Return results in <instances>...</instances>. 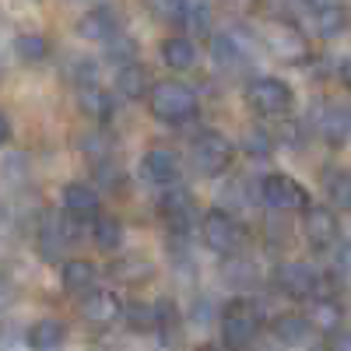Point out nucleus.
<instances>
[{
    "label": "nucleus",
    "instance_id": "1",
    "mask_svg": "<svg viewBox=\"0 0 351 351\" xmlns=\"http://www.w3.org/2000/svg\"><path fill=\"white\" fill-rule=\"evenodd\" d=\"M260 324H263V313L253 299H246V295L228 299L225 309H221V344H225V351H250Z\"/></svg>",
    "mask_w": 351,
    "mask_h": 351
},
{
    "label": "nucleus",
    "instance_id": "2",
    "mask_svg": "<svg viewBox=\"0 0 351 351\" xmlns=\"http://www.w3.org/2000/svg\"><path fill=\"white\" fill-rule=\"evenodd\" d=\"M152 116L162 123H186L197 116V95L183 81H158L148 95Z\"/></svg>",
    "mask_w": 351,
    "mask_h": 351
},
{
    "label": "nucleus",
    "instance_id": "3",
    "mask_svg": "<svg viewBox=\"0 0 351 351\" xmlns=\"http://www.w3.org/2000/svg\"><path fill=\"white\" fill-rule=\"evenodd\" d=\"M232 158H236V148H232V141L218 130H200L193 141H190V162L200 176H221Z\"/></svg>",
    "mask_w": 351,
    "mask_h": 351
},
{
    "label": "nucleus",
    "instance_id": "4",
    "mask_svg": "<svg viewBox=\"0 0 351 351\" xmlns=\"http://www.w3.org/2000/svg\"><path fill=\"white\" fill-rule=\"evenodd\" d=\"M260 197H263V204H267L271 211H281V215H285V211H309V193H306V186H299L288 172L263 176Z\"/></svg>",
    "mask_w": 351,
    "mask_h": 351
},
{
    "label": "nucleus",
    "instance_id": "5",
    "mask_svg": "<svg viewBox=\"0 0 351 351\" xmlns=\"http://www.w3.org/2000/svg\"><path fill=\"white\" fill-rule=\"evenodd\" d=\"M295 102L291 88L278 77H256L246 84V106L256 112V116H285Z\"/></svg>",
    "mask_w": 351,
    "mask_h": 351
},
{
    "label": "nucleus",
    "instance_id": "6",
    "mask_svg": "<svg viewBox=\"0 0 351 351\" xmlns=\"http://www.w3.org/2000/svg\"><path fill=\"white\" fill-rule=\"evenodd\" d=\"M200 236L215 253H225V256L239 253V246H243V228L225 208H215V211H208L200 218Z\"/></svg>",
    "mask_w": 351,
    "mask_h": 351
},
{
    "label": "nucleus",
    "instance_id": "7",
    "mask_svg": "<svg viewBox=\"0 0 351 351\" xmlns=\"http://www.w3.org/2000/svg\"><path fill=\"white\" fill-rule=\"evenodd\" d=\"M158 211H162L165 225L183 236V232L193 225V218H197V197H193L186 186L172 183V186H165L162 197H158Z\"/></svg>",
    "mask_w": 351,
    "mask_h": 351
},
{
    "label": "nucleus",
    "instance_id": "8",
    "mask_svg": "<svg viewBox=\"0 0 351 351\" xmlns=\"http://www.w3.org/2000/svg\"><path fill=\"white\" fill-rule=\"evenodd\" d=\"M274 285L281 295L295 299V302H306V299H316L319 295V274L306 263H281L274 271Z\"/></svg>",
    "mask_w": 351,
    "mask_h": 351
},
{
    "label": "nucleus",
    "instance_id": "9",
    "mask_svg": "<svg viewBox=\"0 0 351 351\" xmlns=\"http://www.w3.org/2000/svg\"><path fill=\"white\" fill-rule=\"evenodd\" d=\"M263 43H267V49L278 56V60H285V64L306 60V36L299 32L295 25H288V21L263 25Z\"/></svg>",
    "mask_w": 351,
    "mask_h": 351
},
{
    "label": "nucleus",
    "instance_id": "10",
    "mask_svg": "<svg viewBox=\"0 0 351 351\" xmlns=\"http://www.w3.org/2000/svg\"><path fill=\"white\" fill-rule=\"evenodd\" d=\"M123 302H120V295L116 291H109V288H95V291H88V295L81 299V316L88 319V324H95V327H109V324H116V319L123 316Z\"/></svg>",
    "mask_w": 351,
    "mask_h": 351
},
{
    "label": "nucleus",
    "instance_id": "11",
    "mask_svg": "<svg viewBox=\"0 0 351 351\" xmlns=\"http://www.w3.org/2000/svg\"><path fill=\"white\" fill-rule=\"evenodd\" d=\"M116 32H120V18L109 4H99L92 11H84L77 21V36L81 39H95V43H109Z\"/></svg>",
    "mask_w": 351,
    "mask_h": 351
},
{
    "label": "nucleus",
    "instance_id": "12",
    "mask_svg": "<svg viewBox=\"0 0 351 351\" xmlns=\"http://www.w3.org/2000/svg\"><path fill=\"white\" fill-rule=\"evenodd\" d=\"M302 232L316 250H324L337 239V215L330 208H309L302 218Z\"/></svg>",
    "mask_w": 351,
    "mask_h": 351
},
{
    "label": "nucleus",
    "instance_id": "13",
    "mask_svg": "<svg viewBox=\"0 0 351 351\" xmlns=\"http://www.w3.org/2000/svg\"><path fill=\"white\" fill-rule=\"evenodd\" d=\"M144 176H148L152 183L158 186H172L176 180H180V158H176V152L169 148H152V152H144Z\"/></svg>",
    "mask_w": 351,
    "mask_h": 351
},
{
    "label": "nucleus",
    "instance_id": "14",
    "mask_svg": "<svg viewBox=\"0 0 351 351\" xmlns=\"http://www.w3.org/2000/svg\"><path fill=\"white\" fill-rule=\"evenodd\" d=\"M64 211L77 215L81 221H95L99 211H102V200L92 186H84V183H67L64 186Z\"/></svg>",
    "mask_w": 351,
    "mask_h": 351
},
{
    "label": "nucleus",
    "instance_id": "15",
    "mask_svg": "<svg viewBox=\"0 0 351 351\" xmlns=\"http://www.w3.org/2000/svg\"><path fill=\"white\" fill-rule=\"evenodd\" d=\"M95 278H99V271H95L92 260H67L64 271H60L64 291H71V295H77V299H84L88 291H95Z\"/></svg>",
    "mask_w": 351,
    "mask_h": 351
},
{
    "label": "nucleus",
    "instance_id": "16",
    "mask_svg": "<svg viewBox=\"0 0 351 351\" xmlns=\"http://www.w3.org/2000/svg\"><path fill=\"white\" fill-rule=\"evenodd\" d=\"M271 330H274V337H278L281 344L299 348V344H306V337H309L316 327H313V319L302 316V313H281V316H274Z\"/></svg>",
    "mask_w": 351,
    "mask_h": 351
},
{
    "label": "nucleus",
    "instance_id": "17",
    "mask_svg": "<svg viewBox=\"0 0 351 351\" xmlns=\"http://www.w3.org/2000/svg\"><path fill=\"white\" fill-rule=\"evenodd\" d=\"M77 106H81L84 116H92L95 123H109V120H112V112H116L112 95L106 92V88H99V84L81 88V92H77Z\"/></svg>",
    "mask_w": 351,
    "mask_h": 351
},
{
    "label": "nucleus",
    "instance_id": "18",
    "mask_svg": "<svg viewBox=\"0 0 351 351\" xmlns=\"http://www.w3.org/2000/svg\"><path fill=\"white\" fill-rule=\"evenodd\" d=\"M306 316L313 319V327H316V330H324V334H341L344 309L337 306V299H334V295H319V299H313Z\"/></svg>",
    "mask_w": 351,
    "mask_h": 351
},
{
    "label": "nucleus",
    "instance_id": "19",
    "mask_svg": "<svg viewBox=\"0 0 351 351\" xmlns=\"http://www.w3.org/2000/svg\"><path fill=\"white\" fill-rule=\"evenodd\" d=\"M67 337V327L60 319H36L32 327H28V348L32 351H56Z\"/></svg>",
    "mask_w": 351,
    "mask_h": 351
},
{
    "label": "nucleus",
    "instance_id": "20",
    "mask_svg": "<svg viewBox=\"0 0 351 351\" xmlns=\"http://www.w3.org/2000/svg\"><path fill=\"white\" fill-rule=\"evenodd\" d=\"M152 81H148V71H144L141 64H127L120 67V74H116V92H120L123 99H144L152 95Z\"/></svg>",
    "mask_w": 351,
    "mask_h": 351
},
{
    "label": "nucleus",
    "instance_id": "21",
    "mask_svg": "<svg viewBox=\"0 0 351 351\" xmlns=\"http://www.w3.org/2000/svg\"><path fill=\"white\" fill-rule=\"evenodd\" d=\"M162 60H165V67H172V71H190V67L197 64V46H193V39H186V36L165 39V43H162Z\"/></svg>",
    "mask_w": 351,
    "mask_h": 351
},
{
    "label": "nucleus",
    "instance_id": "22",
    "mask_svg": "<svg viewBox=\"0 0 351 351\" xmlns=\"http://www.w3.org/2000/svg\"><path fill=\"white\" fill-rule=\"evenodd\" d=\"M313 28H316V36H324V39L341 36L344 28H348V8L344 4H324V8H316Z\"/></svg>",
    "mask_w": 351,
    "mask_h": 351
},
{
    "label": "nucleus",
    "instance_id": "23",
    "mask_svg": "<svg viewBox=\"0 0 351 351\" xmlns=\"http://www.w3.org/2000/svg\"><path fill=\"white\" fill-rule=\"evenodd\" d=\"M155 334L162 337L165 348H180L183 344V319H180V309H176L169 299L158 302V330Z\"/></svg>",
    "mask_w": 351,
    "mask_h": 351
},
{
    "label": "nucleus",
    "instance_id": "24",
    "mask_svg": "<svg viewBox=\"0 0 351 351\" xmlns=\"http://www.w3.org/2000/svg\"><path fill=\"white\" fill-rule=\"evenodd\" d=\"M123 319H127V327H130L134 334H155V330H158V306L134 299V302L123 309Z\"/></svg>",
    "mask_w": 351,
    "mask_h": 351
},
{
    "label": "nucleus",
    "instance_id": "25",
    "mask_svg": "<svg viewBox=\"0 0 351 351\" xmlns=\"http://www.w3.org/2000/svg\"><path fill=\"white\" fill-rule=\"evenodd\" d=\"M92 239H95V246L99 250H120L123 246V225H120V218H112V215H99L95 221H92Z\"/></svg>",
    "mask_w": 351,
    "mask_h": 351
},
{
    "label": "nucleus",
    "instance_id": "26",
    "mask_svg": "<svg viewBox=\"0 0 351 351\" xmlns=\"http://www.w3.org/2000/svg\"><path fill=\"white\" fill-rule=\"evenodd\" d=\"M14 53H18L21 64H43L46 56H49V43H46V36L25 32V36L14 39Z\"/></svg>",
    "mask_w": 351,
    "mask_h": 351
},
{
    "label": "nucleus",
    "instance_id": "27",
    "mask_svg": "<svg viewBox=\"0 0 351 351\" xmlns=\"http://www.w3.org/2000/svg\"><path fill=\"white\" fill-rule=\"evenodd\" d=\"M221 278L228 285H253L256 281V267H253V260H246L239 253H228L225 263H221Z\"/></svg>",
    "mask_w": 351,
    "mask_h": 351
},
{
    "label": "nucleus",
    "instance_id": "28",
    "mask_svg": "<svg viewBox=\"0 0 351 351\" xmlns=\"http://www.w3.org/2000/svg\"><path fill=\"white\" fill-rule=\"evenodd\" d=\"M211 56H215V64H218L221 71H232V67L243 64V49L236 46V39H232V36H215Z\"/></svg>",
    "mask_w": 351,
    "mask_h": 351
},
{
    "label": "nucleus",
    "instance_id": "29",
    "mask_svg": "<svg viewBox=\"0 0 351 351\" xmlns=\"http://www.w3.org/2000/svg\"><path fill=\"white\" fill-rule=\"evenodd\" d=\"M106 56H109L112 64H120V67L137 64V43H134L130 36H123V32H116V36L106 43Z\"/></svg>",
    "mask_w": 351,
    "mask_h": 351
},
{
    "label": "nucleus",
    "instance_id": "30",
    "mask_svg": "<svg viewBox=\"0 0 351 351\" xmlns=\"http://www.w3.org/2000/svg\"><path fill=\"white\" fill-rule=\"evenodd\" d=\"M274 134L271 130H263V127H253V130H246V141H243V148H246V155L250 158H256V162H263L271 152H274Z\"/></svg>",
    "mask_w": 351,
    "mask_h": 351
},
{
    "label": "nucleus",
    "instance_id": "31",
    "mask_svg": "<svg viewBox=\"0 0 351 351\" xmlns=\"http://www.w3.org/2000/svg\"><path fill=\"white\" fill-rule=\"evenodd\" d=\"M109 271H112L116 281H144L152 274V263L141 260V256H127V260H116Z\"/></svg>",
    "mask_w": 351,
    "mask_h": 351
},
{
    "label": "nucleus",
    "instance_id": "32",
    "mask_svg": "<svg viewBox=\"0 0 351 351\" xmlns=\"http://www.w3.org/2000/svg\"><path fill=\"white\" fill-rule=\"evenodd\" d=\"M327 197L334 200V208H351V172L337 169L327 176Z\"/></svg>",
    "mask_w": 351,
    "mask_h": 351
},
{
    "label": "nucleus",
    "instance_id": "33",
    "mask_svg": "<svg viewBox=\"0 0 351 351\" xmlns=\"http://www.w3.org/2000/svg\"><path fill=\"white\" fill-rule=\"evenodd\" d=\"M71 77L81 84V88H88V84H95V64L92 60H71Z\"/></svg>",
    "mask_w": 351,
    "mask_h": 351
},
{
    "label": "nucleus",
    "instance_id": "34",
    "mask_svg": "<svg viewBox=\"0 0 351 351\" xmlns=\"http://www.w3.org/2000/svg\"><path fill=\"white\" fill-rule=\"evenodd\" d=\"M274 137H278L281 144H302V123H295V120H281Z\"/></svg>",
    "mask_w": 351,
    "mask_h": 351
},
{
    "label": "nucleus",
    "instance_id": "35",
    "mask_svg": "<svg viewBox=\"0 0 351 351\" xmlns=\"http://www.w3.org/2000/svg\"><path fill=\"white\" fill-rule=\"evenodd\" d=\"M337 267H341L344 274H351V243H341V246H337Z\"/></svg>",
    "mask_w": 351,
    "mask_h": 351
},
{
    "label": "nucleus",
    "instance_id": "36",
    "mask_svg": "<svg viewBox=\"0 0 351 351\" xmlns=\"http://www.w3.org/2000/svg\"><path fill=\"white\" fill-rule=\"evenodd\" d=\"M341 81H344V88L351 92V56H348V60L341 64Z\"/></svg>",
    "mask_w": 351,
    "mask_h": 351
},
{
    "label": "nucleus",
    "instance_id": "37",
    "mask_svg": "<svg viewBox=\"0 0 351 351\" xmlns=\"http://www.w3.org/2000/svg\"><path fill=\"white\" fill-rule=\"evenodd\" d=\"M334 351H351V334H337V341H334Z\"/></svg>",
    "mask_w": 351,
    "mask_h": 351
},
{
    "label": "nucleus",
    "instance_id": "38",
    "mask_svg": "<svg viewBox=\"0 0 351 351\" xmlns=\"http://www.w3.org/2000/svg\"><path fill=\"white\" fill-rule=\"evenodd\" d=\"M0 137H4V141H11V120H8V116L0 120Z\"/></svg>",
    "mask_w": 351,
    "mask_h": 351
},
{
    "label": "nucleus",
    "instance_id": "39",
    "mask_svg": "<svg viewBox=\"0 0 351 351\" xmlns=\"http://www.w3.org/2000/svg\"><path fill=\"white\" fill-rule=\"evenodd\" d=\"M309 351H334V344H313Z\"/></svg>",
    "mask_w": 351,
    "mask_h": 351
},
{
    "label": "nucleus",
    "instance_id": "40",
    "mask_svg": "<svg viewBox=\"0 0 351 351\" xmlns=\"http://www.w3.org/2000/svg\"><path fill=\"white\" fill-rule=\"evenodd\" d=\"M197 351H221V348H218V344H200Z\"/></svg>",
    "mask_w": 351,
    "mask_h": 351
},
{
    "label": "nucleus",
    "instance_id": "41",
    "mask_svg": "<svg viewBox=\"0 0 351 351\" xmlns=\"http://www.w3.org/2000/svg\"><path fill=\"white\" fill-rule=\"evenodd\" d=\"M313 4H316V8H324V4H337V0H313Z\"/></svg>",
    "mask_w": 351,
    "mask_h": 351
}]
</instances>
